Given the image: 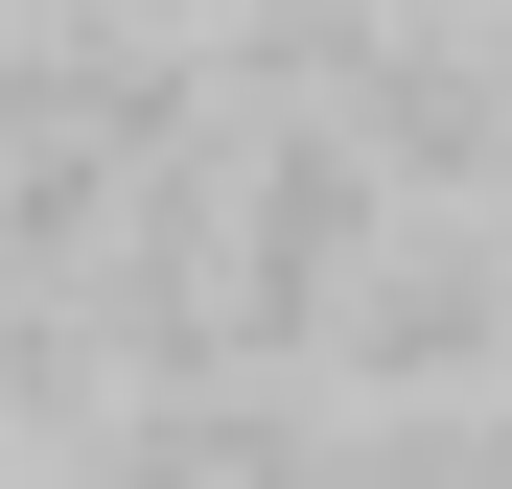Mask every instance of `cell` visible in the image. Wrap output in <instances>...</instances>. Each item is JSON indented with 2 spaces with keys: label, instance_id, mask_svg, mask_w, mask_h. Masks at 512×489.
I'll list each match as a JSON object with an SVG mask.
<instances>
[{
  "label": "cell",
  "instance_id": "obj_3",
  "mask_svg": "<svg viewBox=\"0 0 512 489\" xmlns=\"http://www.w3.org/2000/svg\"><path fill=\"white\" fill-rule=\"evenodd\" d=\"M0 489H47V443H0Z\"/></svg>",
  "mask_w": 512,
  "mask_h": 489
},
{
  "label": "cell",
  "instance_id": "obj_1",
  "mask_svg": "<svg viewBox=\"0 0 512 489\" xmlns=\"http://www.w3.org/2000/svg\"><path fill=\"white\" fill-rule=\"evenodd\" d=\"M303 396L350 420H443V396H512V303H489V210H396L350 303L303 326Z\"/></svg>",
  "mask_w": 512,
  "mask_h": 489
},
{
  "label": "cell",
  "instance_id": "obj_4",
  "mask_svg": "<svg viewBox=\"0 0 512 489\" xmlns=\"http://www.w3.org/2000/svg\"><path fill=\"white\" fill-rule=\"evenodd\" d=\"M489 303H512V210H489Z\"/></svg>",
  "mask_w": 512,
  "mask_h": 489
},
{
  "label": "cell",
  "instance_id": "obj_2",
  "mask_svg": "<svg viewBox=\"0 0 512 489\" xmlns=\"http://www.w3.org/2000/svg\"><path fill=\"white\" fill-rule=\"evenodd\" d=\"M117 24H163V47H210V24H233V0H117Z\"/></svg>",
  "mask_w": 512,
  "mask_h": 489
}]
</instances>
